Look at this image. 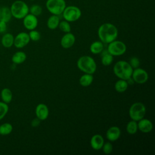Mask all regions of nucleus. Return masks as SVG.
<instances>
[{
  "label": "nucleus",
  "instance_id": "31",
  "mask_svg": "<svg viewBox=\"0 0 155 155\" xmlns=\"http://www.w3.org/2000/svg\"><path fill=\"white\" fill-rule=\"evenodd\" d=\"M29 37L30 40L33 41H38L41 38V34L40 33L35 30H30V33H28Z\"/></svg>",
  "mask_w": 155,
  "mask_h": 155
},
{
  "label": "nucleus",
  "instance_id": "25",
  "mask_svg": "<svg viewBox=\"0 0 155 155\" xmlns=\"http://www.w3.org/2000/svg\"><path fill=\"white\" fill-rule=\"evenodd\" d=\"M128 87V84L126 80L119 79L114 84L115 90L118 93H124L125 92Z\"/></svg>",
  "mask_w": 155,
  "mask_h": 155
},
{
  "label": "nucleus",
  "instance_id": "5",
  "mask_svg": "<svg viewBox=\"0 0 155 155\" xmlns=\"http://www.w3.org/2000/svg\"><path fill=\"white\" fill-rule=\"evenodd\" d=\"M146 113V108L144 104L137 102L133 104L129 108L128 114L131 120L136 122L144 117Z\"/></svg>",
  "mask_w": 155,
  "mask_h": 155
},
{
  "label": "nucleus",
  "instance_id": "4",
  "mask_svg": "<svg viewBox=\"0 0 155 155\" xmlns=\"http://www.w3.org/2000/svg\"><path fill=\"white\" fill-rule=\"evenodd\" d=\"M10 8L12 16L18 19H23L29 13L28 6L25 2L21 0L13 2Z\"/></svg>",
  "mask_w": 155,
  "mask_h": 155
},
{
  "label": "nucleus",
  "instance_id": "29",
  "mask_svg": "<svg viewBox=\"0 0 155 155\" xmlns=\"http://www.w3.org/2000/svg\"><path fill=\"white\" fill-rule=\"evenodd\" d=\"M29 12L31 14L36 16H38L42 13V8L38 4H33L29 8Z\"/></svg>",
  "mask_w": 155,
  "mask_h": 155
},
{
  "label": "nucleus",
  "instance_id": "26",
  "mask_svg": "<svg viewBox=\"0 0 155 155\" xmlns=\"http://www.w3.org/2000/svg\"><path fill=\"white\" fill-rule=\"evenodd\" d=\"M137 122L131 120L129 121L126 125V131L129 134H134L137 131Z\"/></svg>",
  "mask_w": 155,
  "mask_h": 155
},
{
  "label": "nucleus",
  "instance_id": "8",
  "mask_svg": "<svg viewBox=\"0 0 155 155\" xmlns=\"http://www.w3.org/2000/svg\"><path fill=\"white\" fill-rule=\"evenodd\" d=\"M107 51L113 56H118L124 54L127 50V46L120 41L114 40L108 44Z\"/></svg>",
  "mask_w": 155,
  "mask_h": 155
},
{
  "label": "nucleus",
  "instance_id": "19",
  "mask_svg": "<svg viewBox=\"0 0 155 155\" xmlns=\"http://www.w3.org/2000/svg\"><path fill=\"white\" fill-rule=\"evenodd\" d=\"M14 43V37L12 34L7 33L4 34L1 38V44L5 48L11 47Z\"/></svg>",
  "mask_w": 155,
  "mask_h": 155
},
{
  "label": "nucleus",
  "instance_id": "34",
  "mask_svg": "<svg viewBox=\"0 0 155 155\" xmlns=\"http://www.w3.org/2000/svg\"><path fill=\"white\" fill-rule=\"evenodd\" d=\"M7 22L0 21V33H4L7 30Z\"/></svg>",
  "mask_w": 155,
  "mask_h": 155
},
{
  "label": "nucleus",
  "instance_id": "22",
  "mask_svg": "<svg viewBox=\"0 0 155 155\" xmlns=\"http://www.w3.org/2000/svg\"><path fill=\"white\" fill-rule=\"evenodd\" d=\"M27 58V55L24 51H17L12 56V61L15 64H21L23 63Z\"/></svg>",
  "mask_w": 155,
  "mask_h": 155
},
{
  "label": "nucleus",
  "instance_id": "28",
  "mask_svg": "<svg viewBox=\"0 0 155 155\" xmlns=\"http://www.w3.org/2000/svg\"><path fill=\"white\" fill-rule=\"evenodd\" d=\"M58 27L59 29L64 32V33H68L71 31V26L69 23V22L64 20V21H61L59 22Z\"/></svg>",
  "mask_w": 155,
  "mask_h": 155
},
{
  "label": "nucleus",
  "instance_id": "7",
  "mask_svg": "<svg viewBox=\"0 0 155 155\" xmlns=\"http://www.w3.org/2000/svg\"><path fill=\"white\" fill-rule=\"evenodd\" d=\"M82 12L80 8L74 5L66 6L63 11L62 15L64 19L69 22H75L81 16Z\"/></svg>",
  "mask_w": 155,
  "mask_h": 155
},
{
  "label": "nucleus",
  "instance_id": "10",
  "mask_svg": "<svg viewBox=\"0 0 155 155\" xmlns=\"http://www.w3.org/2000/svg\"><path fill=\"white\" fill-rule=\"evenodd\" d=\"M30 41V39L28 33L21 32L14 38L13 45L18 48H21L26 46L29 43Z\"/></svg>",
  "mask_w": 155,
  "mask_h": 155
},
{
  "label": "nucleus",
  "instance_id": "33",
  "mask_svg": "<svg viewBox=\"0 0 155 155\" xmlns=\"http://www.w3.org/2000/svg\"><path fill=\"white\" fill-rule=\"evenodd\" d=\"M129 64L133 68H136L139 67L140 61L137 57H132L130 60Z\"/></svg>",
  "mask_w": 155,
  "mask_h": 155
},
{
  "label": "nucleus",
  "instance_id": "15",
  "mask_svg": "<svg viewBox=\"0 0 155 155\" xmlns=\"http://www.w3.org/2000/svg\"><path fill=\"white\" fill-rule=\"evenodd\" d=\"M138 130L143 133H148L151 131L153 128L151 121L148 119L142 118L138 121L137 123Z\"/></svg>",
  "mask_w": 155,
  "mask_h": 155
},
{
  "label": "nucleus",
  "instance_id": "18",
  "mask_svg": "<svg viewBox=\"0 0 155 155\" xmlns=\"http://www.w3.org/2000/svg\"><path fill=\"white\" fill-rule=\"evenodd\" d=\"M59 22L60 18L59 16L52 15L48 18L47 21V26L50 30H54L58 27Z\"/></svg>",
  "mask_w": 155,
  "mask_h": 155
},
{
  "label": "nucleus",
  "instance_id": "9",
  "mask_svg": "<svg viewBox=\"0 0 155 155\" xmlns=\"http://www.w3.org/2000/svg\"><path fill=\"white\" fill-rule=\"evenodd\" d=\"M131 78L134 82L139 84H145L148 79V74L143 68H136L133 70Z\"/></svg>",
  "mask_w": 155,
  "mask_h": 155
},
{
  "label": "nucleus",
  "instance_id": "13",
  "mask_svg": "<svg viewBox=\"0 0 155 155\" xmlns=\"http://www.w3.org/2000/svg\"><path fill=\"white\" fill-rule=\"evenodd\" d=\"M76 38L74 35L70 33H66L61 39V45L65 49L71 48L74 44Z\"/></svg>",
  "mask_w": 155,
  "mask_h": 155
},
{
  "label": "nucleus",
  "instance_id": "23",
  "mask_svg": "<svg viewBox=\"0 0 155 155\" xmlns=\"http://www.w3.org/2000/svg\"><path fill=\"white\" fill-rule=\"evenodd\" d=\"M1 97L4 102L7 104L10 103L13 97L12 91L8 88H3L1 91Z\"/></svg>",
  "mask_w": 155,
  "mask_h": 155
},
{
  "label": "nucleus",
  "instance_id": "6",
  "mask_svg": "<svg viewBox=\"0 0 155 155\" xmlns=\"http://www.w3.org/2000/svg\"><path fill=\"white\" fill-rule=\"evenodd\" d=\"M47 10L52 15H62L66 7L65 0H47L45 3Z\"/></svg>",
  "mask_w": 155,
  "mask_h": 155
},
{
  "label": "nucleus",
  "instance_id": "11",
  "mask_svg": "<svg viewBox=\"0 0 155 155\" xmlns=\"http://www.w3.org/2000/svg\"><path fill=\"white\" fill-rule=\"evenodd\" d=\"M38 24V19L37 16L31 13H28L23 18V25L24 27L30 31L35 30L37 27Z\"/></svg>",
  "mask_w": 155,
  "mask_h": 155
},
{
  "label": "nucleus",
  "instance_id": "21",
  "mask_svg": "<svg viewBox=\"0 0 155 155\" xmlns=\"http://www.w3.org/2000/svg\"><path fill=\"white\" fill-rule=\"evenodd\" d=\"M93 81V76L91 74L85 73L82 75L79 79V84L81 86L86 87L90 85Z\"/></svg>",
  "mask_w": 155,
  "mask_h": 155
},
{
  "label": "nucleus",
  "instance_id": "37",
  "mask_svg": "<svg viewBox=\"0 0 155 155\" xmlns=\"http://www.w3.org/2000/svg\"><path fill=\"white\" fill-rule=\"evenodd\" d=\"M30 1H34V0H30Z\"/></svg>",
  "mask_w": 155,
  "mask_h": 155
},
{
  "label": "nucleus",
  "instance_id": "32",
  "mask_svg": "<svg viewBox=\"0 0 155 155\" xmlns=\"http://www.w3.org/2000/svg\"><path fill=\"white\" fill-rule=\"evenodd\" d=\"M101 149H102V151L104 154H109L113 151V145L111 143H110V142H107L104 143Z\"/></svg>",
  "mask_w": 155,
  "mask_h": 155
},
{
  "label": "nucleus",
  "instance_id": "27",
  "mask_svg": "<svg viewBox=\"0 0 155 155\" xmlns=\"http://www.w3.org/2000/svg\"><path fill=\"white\" fill-rule=\"evenodd\" d=\"M12 130L13 127L10 123H4L0 125V134L2 136L9 134Z\"/></svg>",
  "mask_w": 155,
  "mask_h": 155
},
{
  "label": "nucleus",
  "instance_id": "16",
  "mask_svg": "<svg viewBox=\"0 0 155 155\" xmlns=\"http://www.w3.org/2000/svg\"><path fill=\"white\" fill-rule=\"evenodd\" d=\"M104 143L103 137L99 134H96L93 135L90 139V145L94 150H99L102 148Z\"/></svg>",
  "mask_w": 155,
  "mask_h": 155
},
{
  "label": "nucleus",
  "instance_id": "24",
  "mask_svg": "<svg viewBox=\"0 0 155 155\" xmlns=\"http://www.w3.org/2000/svg\"><path fill=\"white\" fill-rule=\"evenodd\" d=\"M102 56H101V62L104 66H108L110 65L113 61V56L110 54L107 50H102Z\"/></svg>",
  "mask_w": 155,
  "mask_h": 155
},
{
  "label": "nucleus",
  "instance_id": "3",
  "mask_svg": "<svg viewBox=\"0 0 155 155\" xmlns=\"http://www.w3.org/2000/svg\"><path fill=\"white\" fill-rule=\"evenodd\" d=\"M78 68L85 73L94 74L97 69V65L93 58L90 56H81L77 61Z\"/></svg>",
  "mask_w": 155,
  "mask_h": 155
},
{
  "label": "nucleus",
  "instance_id": "1",
  "mask_svg": "<svg viewBox=\"0 0 155 155\" xmlns=\"http://www.w3.org/2000/svg\"><path fill=\"white\" fill-rule=\"evenodd\" d=\"M97 34L100 41L103 44H109L116 39L118 36L117 27L111 23H104L98 28Z\"/></svg>",
  "mask_w": 155,
  "mask_h": 155
},
{
  "label": "nucleus",
  "instance_id": "35",
  "mask_svg": "<svg viewBox=\"0 0 155 155\" xmlns=\"http://www.w3.org/2000/svg\"><path fill=\"white\" fill-rule=\"evenodd\" d=\"M41 120H39L38 118L36 117L35 119H33L31 122V125L33 127H37L39 125L40 123H41Z\"/></svg>",
  "mask_w": 155,
  "mask_h": 155
},
{
  "label": "nucleus",
  "instance_id": "12",
  "mask_svg": "<svg viewBox=\"0 0 155 155\" xmlns=\"http://www.w3.org/2000/svg\"><path fill=\"white\" fill-rule=\"evenodd\" d=\"M36 117L41 120H45L47 119L49 115V110L48 107L42 103L39 104L35 110Z\"/></svg>",
  "mask_w": 155,
  "mask_h": 155
},
{
  "label": "nucleus",
  "instance_id": "20",
  "mask_svg": "<svg viewBox=\"0 0 155 155\" xmlns=\"http://www.w3.org/2000/svg\"><path fill=\"white\" fill-rule=\"evenodd\" d=\"M104 50V44L101 41H96L92 42L90 46V51L94 54L101 53Z\"/></svg>",
  "mask_w": 155,
  "mask_h": 155
},
{
  "label": "nucleus",
  "instance_id": "2",
  "mask_svg": "<svg viewBox=\"0 0 155 155\" xmlns=\"http://www.w3.org/2000/svg\"><path fill=\"white\" fill-rule=\"evenodd\" d=\"M133 68L125 61H117L113 67L114 74L119 79L127 80L131 77Z\"/></svg>",
  "mask_w": 155,
  "mask_h": 155
},
{
  "label": "nucleus",
  "instance_id": "30",
  "mask_svg": "<svg viewBox=\"0 0 155 155\" xmlns=\"http://www.w3.org/2000/svg\"><path fill=\"white\" fill-rule=\"evenodd\" d=\"M8 111L7 104L4 102H0V120L3 119Z\"/></svg>",
  "mask_w": 155,
  "mask_h": 155
},
{
  "label": "nucleus",
  "instance_id": "17",
  "mask_svg": "<svg viewBox=\"0 0 155 155\" xmlns=\"http://www.w3.org/2000/svg\"><path fill=\"white\" fill-rule=\"evenodd\" d=\"M12 17L10 8L7 6L0 7V21L8 22Z\"/></svg>",
  "mask_w": 155,
  "mask_h": 155
},
{
  "label": "nucleus",
  "instance_id": "14",
  "mask_svg": "<svg viewBox=\"0 0 155 155\" xmlns=\"http://www.w3.org/2000/svg\"><path fill=\"white\" fill-rule=\"evenodd\" d=\"M121 131L120 128L117 126L110 127L106 132V137L110 142L117 140L120 136Z\"/></svg>",
  "mask_w": 155,
  "mask_h": 155
},
{
  "label": "nucleus",
  "instance_id": "36",
  "mask_svg": "<svg viewBox=\"0 0 155 155\" xmlns=\"http://www.w3.org/2000/svg\"><path fill=\"white\" fill-rule=\"evenodd\" d=\"M126 81H127V83H128V85H133V84L134 83V80L133 79V78H132L131 77L130 78H128V79H127Z\"/></svg>",
  "mask_w": 155,
  "mask_h": 155
}]
</instances>
